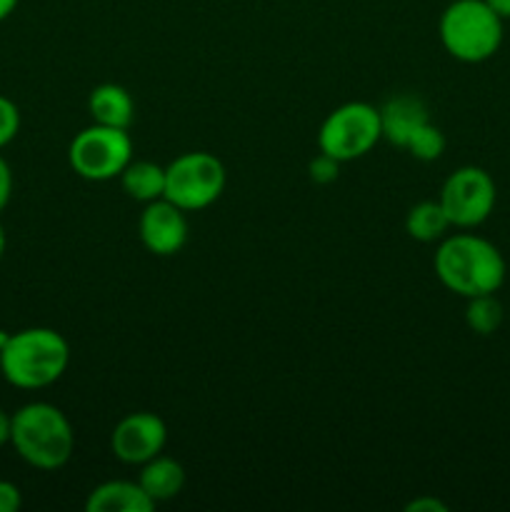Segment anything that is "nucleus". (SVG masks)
I'll return each mask as SVG.
<instances>
[{"instance_id": "obj_1", "label": "nucleus", "mask_w": 510, "mask_h": 512, "mask_svg": "<svg viewBox=\"0 0 510 512\" xmlns=\"http://www.w3.org/2000/svg\"><path fill=\"white\" fill-rule=\"evenodd\" d=\"M435 275L460 298L498 293L505 283V258L490 240L458 233L438 245L433 258Z\"/></svg>"}, {"instance_id": "obj_2", "label": "nucleus", "mask_w": 510, "mask_h": 512, "mask_svg": "<svg viewBox=\"0 0 510 512\" xmlns=\"http://www.w3.org/2000/svg\"><path fill=\"white\" fill-rule=\"evenodd\" d=\"M70 345L53 328H25L8 335L0 348V375L20 390H40L63 378Z\"/></svg>"}, {"instance_id": "obj_3", "label": "nucleus", "mask_w": 510, "mask_h": 512, "mask_svg": "<svg viewBox=\"0 0 510 512\" xmlns=\"http://www.w3.org/2000/svg\"><path fill=\"white\" fill-rule=\"evenodd\" d=\"M10 443L33 468L58 470L73 458L75 433L60 408L50 403H28L10 415Z\"/></svg>"}, {"instance_id": "obj_4", "label": "nucleus", "mask_w": 510, "mask_h": 512, "mask_svg": "<svg viewBox=\"0 0 510 512\" xmlns=\"http://www.w3.org/2000/svg\"><path fill=\"white\" fill-rule=\"evenodd\" d=\"M440 43L460 63H483L503 43V18L485 0H453L438 23Z\"/></svg>"}, {"instance_id": "obj_5", "label": "nucleus", "mask_w": 510, "mask_h": 512, "mask_svg": "<svg viewBox=\"0 0 510 512\" xmlns=\"http://www.w3.org/2000/svg\"><path fill=\"white\" fill-rule=\"evenodd\" d=\"M380 138V110L370 103H345L323 120L318 148L338 163H348L368 155Z\"/></svg>"}, {"instance_id": "obj_6", "label": "nucleus", "mask_w": 510, "mask_h": 512, "mask_svg": "<svg viewBox=\"0 0 510 512\" xmlns=\"http://www.w3.org/2000/svg\"><path fill=\"white\" fill-rule=\"evenodd\" d=\"M133 160V140L128 130L93 123L80 130L68 148V163L75 175L93 183L120 178L125 165Z\"/></svg>"}, {"instance_id": "obj_7", "label": "nucleus", "mask_w": 510, "mask_h": 512, "mask_svg": "<svg viewBox=\"0 0 510 512\" xmlns=\"http://www.w3.org/2000/svg\"><path fill=\"white\" fill-rule=\"evenodd\" d=\"M225 168L213 153L195 150L183 153L165 168V195L170 203L183 208L185 213H195L223 195Z\"/></svg>"}, {"instance_id": "obj_8", "label": "nucleus", "mask_w": 510, "mask_h": 512, "mask_svg": "<svg viewBox=\"0 0 510 512\" xmlns=\"http://www.w3.org/2000/svg\"><path fill=\"white\" fill-rule=\"evenodd\" d=\"M498 200L495 180L478 165H463L440 188L438 203L443 205L453 228H478L490 218Z\"/></svg>"}, {"instance_id": "obj_9", "label": "nucleus", "mask_w": 510, "mask_h": 512, "mask_svg": "<svg viewBox=\"0 0 510 512\" xmlns=\"http://www.w3.org/2000/svg\"><path fill=\"white\" fill-rule=\"evenodd\" d=\"M168 443V428L148 410H138L120 420L110 433V450L125 465H143L163 453Z\"/></svg>"}, {"instance_id": "obj_10", "label": "nucleus", "mask_w": 510, "mask_h": 512, "mask_svg": "<svg viewBox=\"0 0 510 512\" xmlns=\"http://www.w3.org/2000/svg\"><path fill=\"white\" fill-rule=\"evenodd\" d=\"M140 240L153 255L168 258L183 250L188 243V220L185 210L170 203L168 198H158L145 203L143 215H140Z\"/></svg>"}, {"instance_id": "obj_11", "label": "nucleus", "mask_w": 510, "mask_h": 512, "mask_svg": "<svg viewBox=\"0 0 510 512\" xmlns=\"http://www.w3.org/2000/svg\"><path fill=\"white\" fill-rule=\"evenodd\" d=\"M425 123H430L428 108L420 98L415 95H398V98H390L388 103L380 108V128H383V138L388 143L405 148L408 140L413 138L415 130L423 128Z\"/></svg>"}, {"instance_id": "obj_12", "label": "nucleus", "mask_w": 510, "mask_h": 512, "mask_svg": "<svg viewBox=\"0 0 510 512\" xmlns=\"http://www.w3.org/2000/svg\"><path fill=\"white\" fill-rule=\"evenodd\" d=\"M155 508L140 483L130 480H108L93 488L85 498L88 512H150Z\"/></svg>"}, {"instance_id": "obj_13", "label": "nucleus", "mask_w": 510, "mask_h": 512, "mask_svg": "<svg viewBox=\"0 0 510 512\" xmlns=\"http://www.w3.org/2000/svg\"><path fill=\"white\" fill-rule=\"evenodd\" d=\"M88 110L93 123L108 125V128L128 130L135 118V103L123 85L103 83L93 88L88 98Z\"/></svg>"}, {"instance_id": "obj_14", "label": "nucleus", "mask_w": 510, "mask_h": 512, "mask_svg": "<svg viewBox=\"0 0 510 512\" xmlns=\"http://www.w3.org/2000/svg\"><path fill=\"white\" fill-rule=\"evenodd\" d=\"M138 483L155 505L168 503L183 490L185 470L178 460L168 458V455H155L153 460L143 463Z\"/></svg>"}, {"instance_id": "obj_15", "label": "nucleus", "mask_w": 510, "mask_h": 512, "mask_svg": "<svg viewBox=\"0 0 510 512\" xmlns=\"http://www.w3.org/2000/svg\"><path fill=\"white\" fill-rule=\"evenodd\" d=\"M120 185L128 198L138 203H150L165 195V168L150 163V160H130L120 173Z\"/></svg>"}, {"instance_id": "obj_16", "label": "nucleus", "mask_w": 510, "mask_h": 512, "mask_svg": "<svg viewBox=\"0 0 510 512\" xmlns=\"http://www.w3.org/2000/svg\"><path fill=\"white\" fill-rule=\"evenodd\" d=\"M448 228H453L445 215L443 205L438 200H423V203L413 205L408 210V218H405V230L413 240H420V243H433V240H440Z\"/></svg>"}, {"instance_id": "obj_17", "label": "nucleus", "mask_w": 510, "mask_h": 512, "mask_svg": "<svg viewBox=\"0 0 510 512\" xmlns=\"http://www.w3.org/2000/svg\"><path fill=\"white\" fill-rule=\"evenodd\" d=\"M503 305L495 298V293L475 295L468 298V308H465V323L475 335H493L495 330L503 325Z\"/></svg>"}, {"instance_id": "obj_18", "label": "nucleus", "mask_w": 510, "mask_h": 512, "mask_svg": "<svg viewBox=\"0 0 510 512\" xmlns=\"http://www.w3.org/2000/svg\"><path fill=\"white\" fill-rule=\"evenodd\" d=\"M405 150H408L413 158L423 160V163L438 160L440 155H443V150H445L443 130H440L438 125H433V123H425L423 128L415 130L413 138H410L408 145H405Z\"/></svg>"}, {"instance_id": "obj_19", "label": "nucleus", "mask_w": 510, "mask_h": 512, "mask_svg": "<svg viewBox=\"0 0 510 512\" xmlns=\"http://www.w3.org/2000/svg\"><path fill=\"white\" fill-rule=\"evenodd\" d=\"M20 130V110L10 98L0 95V148L13 143Z\"/></svg>"}, {"instance_id": "obj_20", "label": "nucleus", "mask_w": 510, "mask_h": 512, "mask_svg": "<svg viewBox=\"0 0 510 512\" xmlns=\"http://www.w3.org/2000/svg\"><path fill=\"white\" fill-rule=\"evenodd\" d=\"M338 160L335 158H330V155H325V153H320L318 158H313L310 160V168H308V173H310V178L315 180V183H333L335 178H338Z\"/></svg>"}, {"instance_id": "obj_21", "label": "nucleus", "mask_w": 510, "mask_h": 512, "mask_svg": "<svg viewBox=\"0 0 510 512\" xmlns=\"http://www.w3.org/2000/svg\"><path fill=\"white\" fill-rule=\"evenodd\" d=\"M23 505L20 488L10 480H0V512H18Z\"/></svg>"}, {"instance_id": "obj_22", "label": "nucleus", "mask_w": 510, "mask_h": 512, "mask_svg": "<svg viewBox=\"0 0 510 512\" xmlns=\"http://www.w3.org/2000/svg\"><path fill=\"white\" fill-rule=\"evenodd\" d=\"M10 195H13V173H10L8 160L0 155V213L8 208Z\"/></svg>"}, {"instance_id": "obj_23", "label": "nucleus", "mask_w": 510, "mask_h": 512, "mask_svg": "<svg viewBox=\"0 0 510 512\" xmlns=\"http://www.w3.org/2000/svg\"><path fill=\"white\" fill-rule=\"evenodd\" d=\"M408 512H448V505L440 503L438 498H418L405 505Z\"/></svg>"}, {"instance_id": "obj_24", "label": "nucleus", "mask_w": 510, "mask_h": 512, "mask_svg": "<svg viewBox=\"0 0 510 512\" xmlns=\"http://www.w3.org/2000/svg\"><path fill=\"white\" fill-rule=\"evenodd\" d=\"M5 443H10V415L5 410H0V448Z\"/></svg>"}, {"instance_id": "obj_25", "label": "nucleus", "mask_w": 510, "mask_h": 512, "mask_svg": "<svg viewBox=\"0 0 510 512\" xmlns=\"http://www.w3.org/2000/svg\"><path fill=\"white\" fill-rule=\"evenodd\" d=\"M503 20H510V0H485Z\"/></svg>"}, {"instance_id": "obj_26", "label": "nucleus", "mask_w": 510, "mask_h": 512, "mask_svg": "<svg viewBox=\"0 0 510 512\" xmlns=\"http://www.w3.org/2000/svg\"><path fill=\"white\" fill-rule=\"evenodd\" d=\"M15 8H18V0H0V23H3L5 18H10Z\"/></svg>"}, {"instance_id": "obj_27", "label": "nucleus", "mask_w": 510, "mask_h": 512, "mask_svg": "<svg viewBox=\"0 0 510 512\" xmlns=\"http://www.w3.org/2000/svg\"><path fill=\"white\" fill-rule=\"evenodd\" d=\"M5 243H8V240H5V230H3V225H0V260H3V255H5Z\"/></svg>"}]
</instances>
